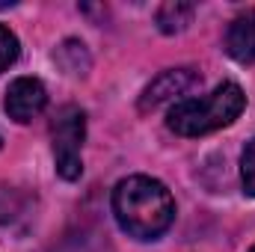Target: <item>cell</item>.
<instances>
[{
    "label": "cell",
    "instance_id": "obj_1",
    "mask_svg": "<svg viewBox=\"0 0 255 252\" xmlns=\"http://www.w3.org/2000/svg\"><path fill=\"white\" fill-rule=\"evenodd\" d=\"M113 217L119 229L136 241L160 238L175 220V199L148 175L122 178L113 190Z\"/></svg>",
    "mask_w": 255,
    "mask_h": 252
},
{
    "label": "cell",
    "instance_id": "obj_2",
    "mask_svg": "<svg viewBox=\"0 0 255 252\" xmlns=\"http://www.w3.org/2000/svg\"><path fill=\"white\" fill-rule=\"evenodd\" d=\"M247 107V95L238 83H220L214 92L202 95V98H184L178 101L169 116L166 125L169 130L181 133V136H202L211 130L232 125Z\"/></svg>",
    "mask_w": 255,
    "mask_h": 252
},
{
    "label": "cell",
    "instance_id": "obj_3",
    "mask_svg": "<svg viewBox=\"0 0 255 252\" xmlns=\"http://www.w3.org/2000/svg\"><path fill=\"white\" fill-rule=\"evenodd\" d=\"M83 136H86V113L74 104L63 107L51 122V142H54L57 172L65 181H77L83 172V160H80Z\"/></svg>",
    "mask_w": 255,
    "mask_h": 252
},
{
    "label": "cell",
    "instance_id": "obj_4",
    "mask_svg": "<svg viewBox=\"0 0 255 252\" xmlns=\"http://www.w3.org/2000/svg\"><path fill=\"white\" fill-rule=\"evenodd\" d=\"M45 104H48V89L36 77H18V80H12L9 89H6V101H3L9 119H15L21 125L33 122L45 110Z\"/></svg>",
    "mask_w": 255,
    "mask_h": 252
},
{
    "label": "cell",
    "instance_id": "obj_5",
    "mask_svg": "<svg viewBox=\"0 0 255 252\" xmlns=\"http://www.w3.org/2000/svg\"><path fill=\"white\" fill-rule=\"evenodd\" d=\"M196 83H199V74H196L193 68H169V71H163L160 77H154V80L145 86V92H142V98H139V110H142V113L157 110L160 104L175 101L178 95H187Z\"/></svg>",
    "mask_w": 255,
    "mask_h": 252
},
{
    "label": "cell",
    "instance_id": "obj_6",
    "mask_svg": "<svg viewBox=\"0 0 255 252\" xmlns=\"http://www.w3.org/2000/svg\"><path fill=\"white\" fill-rule=\"evenodd\" d=\"M226 51L238 63H255V9L241 12L226 30Z\"/></svg>",
    "mask_w": 255,
    "mask_h": 252
},
{
    "label": "cell",
    "instance_id": "obj_7",
    "mask_svg": "<svg viewBox=\"0 0 255 252\" xmlns=\"http://www.w3.org/2000/svg\"><path fill=\"white\" fill-rule=\"evenodd\" d=\"M196 6L193 3H181V0H169L157 9V27L163 33H181L187 24L193 21Z\"/></svg>",
    "mask_w": 255,
    "mask_h": 252
},
{
    "label": "cell",
    "instance_id": "obj_8",
    "mask_svg": "<svg viewBox=\"0 0 255 252\" xmlns=\"http://www.w3.org/2000/svg\"><path fill=\"white\" fill-rule=\"evenodd\" d=\"M18 39H15V33L9 30V27H3L0 24V74L9 68V65H15L18 60Z\"/></svg>",
    "mask_w": 255,
    "mask_h": 252
},
{
    "label": "cell",
    "instance_id": "obj_9",
    "mask_svg": "<svg viewBox=\"0 0 255 252\" xmlns=\"http://www.w3.org/2000/svg\"><path fill=\"white\" fill-rule=\"evenodd\" d=\"M241 181L247 196H255V139L247 142L244 154H241Z\"/></svg>",
    "mask_w": 255,
    "mask_h": 252
},
{
    "label": "cell",
    "instance_id": "obj_10",
    "mask_svg": "<svg viewBox=\"0 0 255 252\" xmlns=\"http://www.w3.org/2000/svg\"><path fill=\"white\" fill-rule=\"evenodd\" d=\"M250 252H255V247H253V250H250Z\"/></svg>",
    "mask_w": 255,
    "mask_h": 252
},
{
    "label": "cell",
    "instance_id": "obj_11",
    "mask_svg": "<svg viewBox=\"0 0 255 252\" xmlns=\"http://www.w3.org/2000/svg\"><path fill=\"white\" fill-rule=\"evenodd\" d=\"M0 145H3V139H0Z\"/></svg>",
    "mask_w": 255,
    "mask_h": 252
}]
</instances>
